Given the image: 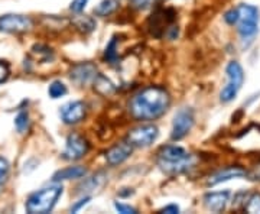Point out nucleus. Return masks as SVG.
<instances>
[{"instance_id": "obj_1", "label": "nucleus", "mask_w": 260, "mask_h": 214, "mask_svg": "<svg viewBox=\"0 0 260 214\" xmlns=\"http://www.w3.org/2000/svg\"><path fill=\"white\" fill-rule=\"evenodd\" d=\"M170 96L163 87L150 85L136 93L129 102V112L133 119L149 122L156 120L168 112Z\"/></svg>"}, {"instance_id": "obj_2", "label": "nucleus", "mask_w": 260, "mask_h": 214, "mask_svg": "<svg viewBox=\"0 0 260 214\" xmlns=\"http://www.w3.org/2000/svg\"><path fill=\"white\" fill-rule=\"evenodd\" d=\"M158 166L168 175H181L188 173L197 163V158L184 148L175 145L162 146L156 156Z\"/></svg>"}, {"instance_id": "obj_3", "label": "nucleus", "mask_w": 260, "mask_h": 214, "mask_svg": "<svg viewBox=\"0 0 260 214\" xmlns=\"http://www.w3.org/2000/svg\"><path fill=\"white\" fill-rule=\"evenodd\" d=\"M62 194V185L55 184L45 187L39 191H35L30 194L26 200V211L29 214H47L52 211V208L55 207V204L58 201V198Z\"/></svg>"}, {"instance_id": "obj_4", "label": "nucleus", "mask_w": 260, "mask_h": 214, "mask_svg": "<svg viewBox=\"0 0 260 214\" xmlns=\"http://www.w3.org/2000/svg\"><path fill=\"white\" fill-rule=\"evenodd\" d=\"M239 21L236 23L237 32L243 39H251L259 31V9L253 5L241 3L237 6Z\"/></svg>"}, {"instance_id": "obj_5", "label": "nucleus", "mask_w": 260, "mask_h": 214, "mask_svg": "<svg viewBox=\"0 0 260 214\" xmlns=\"http://www.w3.org/2000/svg\"><path fill=\"white\" fill-rule=\"evenodd\" d=\"M227 74V84L221 90L220 100L223 103H230L236 99V96L240 92L241 85L244 82V71L243 67L237 61H230L226 67Z\"/></svg>"}, {"instance_id": "obj_6", "label": "nucleus", "mask_w": 260, "mask_h": 214, "mask_svg": "<svg viewBox=\"0 0 260 214\" xmlns=\"http://www.w3.org/2000/svg\"><path fill=\"white\" fill-rule=\"evenodd\" d=\"M194 122H195V117H194V110L192 109H190V107H182V109H180L177 112V114L174 116L170 139L172 141H181V139H184L191 132V129L194 126Z\"/></svg>"}, {"instance_id": "obj_7", "label": "nucleus", "mask_w": 260, "mask_h": 214, "mask_svg": "<svg viewBox=\"0 0 260 214\" xmlns=\"http://www.w3.org/2000/svg\"><path fill=\"white\" fill-rule=\"evenodd\" d=\"M158 135L159 131L155 124H143L129 131L126 142H129L133 148H148L156 141Z\"/></svg>"}, {"instance_id": "obj_8", "label": "nucleus", "mask_w": 260, "mask_h": 214, "mask_svg": "<svg viewBox=\"0 0 260 214\" xmlns=\"http://www.w3.org/2000/svg\"><path fill=\"white\" fill-rule=\"evenodd\" d=\"M89 149L90 145L81 135L71 133L67 138V145H65V151L62 153V158L67 161H78L89 152Z\"/></svg>"}, {"instance_id": "obj_9", "label": "nucleus", "mask_w": 260, "mask_h": 214, "mask_svg": "<svg viewBox=\"0 0 260 214\" xmlns=\"http://www.w3.org/2000/svg\"><path fill=\"white\" fill-rule=\"evenodd\" d=\"M33 22L23 15H3L0 16V32L8 33H22L32 29Z\"/></svg>"}, {"instance_id": "obj_10", "label": "nucleus", "mask_w": 260, "mask_h": 214, "mask_svg": "<svg viewBox=\"0 0 260 214\" xmlns=\"http://www.w3.org/2000/svg\"><path fill=\"white\" fill-rule=\"evenodd\" d=\"M85 113H87L85 104L80 100H77V102L65 103L61 107L60 116L61 120L65 124H77L85 117Z\"/></svg>"}, {"instance_id": "obj_11", "label": "nucleus", "mask_w": 260, "mask_h": 214, "mask_svg": "<svg viewBox=\"0 0 260 214\" xmlns=\"http://www.w3.org/2000/svg\"><path fill=\"white\" fill-rule=\"evenodd\" d=\"M97 68L94 64L91 62H82V64H77L72 67L71 70V80L78 84V85H87L90 82H94L97 78Z\"/></svg>"}, {"instance_id": "obj_12", "label": "nucleus", "mask_w": 260, "mask_h": 214, "mask_svg": "<svg viewBox=\"0 0 260 214\" xmlns=\"http://www.w3.org/2000/svg\"><path fill=\"white\" fill-rule=\"evenodd\" d=\"M132 152H133V146L129 142H121L119 145H114L106 152V161L111 166H116L130 158Z\"/></svg>"}, {"instance_id": "obj_13", "label": "nucleus", "mask_w": 260, "mask_h": 214, "mask_svg": "<svg viewBox=\"0 0 260 214\" xmlns=\"http://www.w3.org/2000/svg\"><path fill=\"white\" fill-rule=\"evenodd\" d=\"M247 171L243 169L241 166H227L224 169H220L215 174H212L210 178H208V185H217V184L226 183V181H230L233 178H241V177H246Z\"/></svg>"}, {"instance_id": "obj_14", "label": "nucleus", "mask_w": 260, "mask_h": 214, "mask_svg": "<svg viewBox=\"0 0 260 214\" xmlns=\"http://www.w3.org/2000/svg\"><path fill=\"white\" fill-rule=\"evenodd\" d=\"M230 200L229 191H219V193H208L204 195V204L212 213H221L226 210V205Z\"/></svg>"}, {"instance_id": "obj_15", "label": "nucleus", "mask_w": 260, "mask_h": 214, "mask_svg": "<svg viewBox=\"0 0 260 214\" xmlns=\"http://www.w3.org/2000/svg\"><path fill=\"white\" fill-rule=\"evenodd\" d=\"M174 19H175V15H174V12L172 11L156 12V13L152 15V18H150V31H152V33H153L155 36L159 38L160 35L165 32V26L172 23Z\"/></svg>"}, {"instance_id": "obj_16", "label": "nucleus", "mask_w": 260, "mask_h": 214, "mask_svg": "<svg viewBox=\"0 0 260 214\" xmlns=\"http://www.w3.org/2000/svg\"><path fill=\"white\" fill-rule=\"evenodd\" d=\"M85 174H87V169L84 166H81V165L68 166V168L60 169V171H57V173L54 174L52 181L54 183H61V181H67V180H77V178L85 177Z\"/></svg>"}, {"instance_id": "obj_17", "label": "nucleus", "mask_w": 260, "mask_h": 214, "mask_svg": "<svg viewBox=\"0 0 260 214\" xmlns=\"http://www.w3.org/2000/svg\"><path fill=\"white\" fill-rule=\"evenodd\" d=\"M106 180H107V177H106V174L104 173L94 174L91 178L85 180V181L78 187V193L84 194V193L96 191V190H99L100 187H103V184L106 183Z\"/></svg>"}, {"instance_id": "obj_18", "label": "nucleus", "mask_w": 260, "mask_h": 214, "mask_svg": "<svg viewBox=\"0 0 260 214\" xmlns=\"http://www.w3.org/2000/svg\"><path fill=\"white\" fill-rule=\"evenodd\" d=\"M72 25L82 33H90L96 29V21L91 16H85V15H78L77 18H74Z\"/></svg>"}, {"instance_id": "obj_19", "label": "nucleus", "mask_w": 260, "mask_h": 214, "mask_svg": "<svg viewBox=\"0 0 260 214\" xmlns=\"http://www.w3.org/2000/svg\"><path fill=\"white\" fill-rule=\"evenodd\" d=\"M117 9V2L116 0H101L100 3L97 5V8H94V13L97 16H109L113 12Z\"/></svg>"}, {"instance_id": "obj_20", "label": "nucleus", "mask_w": 260, "mask_h": 214, "mask_svg": "<svg viewBox=\"0 0 260 214\" xmlns=\"http://www.w3.org/2000/svg\"><path fill=\"white\" fill-rule=\"evenodd\" d=\"M94 89L97 90V92L100 93V94H104V96H109L111 93H114V85L111 84L110 80H107L106 77H103V75H97V78L94 80Z\"/></svg>"}, {"instance_id": "obj_21", "label": "nucleus", "mask_w": 260, "mask_h": 214, "mask_svg": "<svg viewBox=\"0 0 260 214\" xmlns=\"http://www.w3.org/2000/svg\"><path fill=\"white\" fill-rule=\"evenodd\" d=\"M243 208L246 213L260 214V193H253L249 195Z\"/></svg>"}, {"instance_id": "obj_22", "label": "nucleus", "mask_w": 260, "mask_h": 214, "mask_svg": "<svg viewBox=\"0 0 260 214\" xmlns=\"http://www.w3.org/2000/svg\"><path fill=\"white\" fill-rule=\"evenodd\" d=\"M104 60L110 64H116L119 61V54H117V38H111L109 45L106 47L104 51Z\"/></svg>"}, {"instance_id": "obj_23", "label": "nucleus", "mask_w": 260, "mask_h": 214, "mask_svg": "<svg viewBox=\"0 0 260 214\" xmlns=\"http://www.w3.org/2000/svg\"><path fill=\"white\" fill-rule=\"evenodd\" d=\"M48 94H50L51 99H60V97L67 94V87L64 82L52 81L50 84V89H48Z\"/></svg>"}, {"instance_id": "obj_24", "label": "nucleus", "mask_w": 260, "mask_h": 214, "mask_svg": "<svg viewBox=\"0 0 260 214\" xmlns=\"http://www.w3.org/2000/svg\"><path fill=\"white\" fill-rule=\"evenodd\" d=\"M15 126L19 133H25L29 129V116L26 112H20L15 119Z\"/></svg>"}, {"instance_id": "obj_25", "label": "nucleus", "mask_w": 260, "mask_h": 214, "mask_svg": "<svg viewBox=\"0 0 260 214\" xmlns=\"http://www.w3.org/2000/svg\"><path fill=\"white\" fill-rule=\"evenodd\" d=\"M156 2H158V0H132L133 8L138 9V11H146V9L152 8Z\"/></svg>"}, {"instance_id": "obj_26", "label": "nucleus", "mask_w": 260, "mask_h": 214, "mask_svg": "<svg viewBox=\"0 0 260 214\" xmlns=\"http://www.w3.org/2000/svg\"><path fill=\"white\" fill-rule=\"evenodd\" d=\"M224 21L227 22L229 25H236L237 21H239V12H237V8H234V9H230L229 12H226V15H224Z\"/></svg>"}, {"instance_id": "obj_27", "label": "nucleus", "mask_w": 260, "mask_h": 214, "mask_svg": "<svg viewBox=\"0 0 260 214\" xmlns=\"http://www.w3.org/2000/svg\"><path fill=\"white\" fill-rule=\"evenodd\" d=\"M87 3H89V0H72L70 5V9L74 13H81V12L85 9Z\"/></svg>"}, {"instance_id": "obj_28", "label": "nucleus", "mask_w": 260, "mask_h": 214, "mask_svg": "<svg viewBox=\"0 0 260 214\" xmlns=\"http://www.w3.org/2000/svg\"><path fill=\"white\" fill-rule=\"evenodd\" d=\"M114 208L121 214H136L138 213V210L136 208H133V207H130L127 204H123V203H114Z\"/></svg>"}, {"instance_id": "obj_29", "label": "nucleus", "mask_w": 260, "mask_h": 214, "mask_svg": "<svg viewBox=\"0 0 260 214\" xmlns=\"http://www.w3.org/2000/svg\"><path fill=\"white\" fill-rule=\"evenodd\" d=\"M8 174H9V162L5 158H0V184L5 181Z\"/></svg>"}, {"instance_id": "obj_30", "label": "nucleus", "mask_w": 260, "mask_h": 214, "mask_svg": "<svg viewBox=\"0 0 260 214\" xmlns=\"http://www.w3.org/2000/svg\"><path fill=\"white\" fill-rule=\"evenodd\" d=\"M9 74H10V68H9V65H8V62L0 61V84H2V82H5L8 78H9Z\"/></svg>"}, {"instance_id": "obj_31", "label": "nucleus", "mask_w": 260, "mask_h": 214, "mask_svg": "<svg viewBox=\"0 0 260 214\" xmlns=\"http://www.w3.org/2000/svg\"><path fill=\"white\" fill-rule=\"evenodd\" d=\"M246 177H249V180H251V181H260V165H256L253 168V171L247 173Z\"/></svg>"}, {"instance_id": "obj_32", "label": "nucleus", "mask_w": 260, "mask_h": 214, "mask_svg": "<svg viewBox=\"0 0 260 214\" xmlns=\"http://www.w3.org/2000/svg\"><path fill=\"white\" fill-rule=\"evenodd\" d=\"M160 213L177 214V213H180V207H178L177 204H169V205H166V207H163V208L160 210Z\"/></svg>"}, {"instance_id": "obj_33", "label": "nucleus", "mask_w": 260, "mask_h": 214, "mask_svg": "<svg viewBox=\"0 0 260 214\" xmlns=\"http://www.w3.org/2000/svg\"><path fill=\"white\" fill-rule=\"evenodd\" d=\"M89 201H90V197H84L82 200H80L78 203H75L74 205H72V207H71V211H72V213L78 211L81 207H82V205H85V204L89 203Z\"/></svg>"}, {"instance_id": "obj_34", "label": "nucleus", "mask_w": 260, "mask_h": 214, "mask_svg": "<svg viewBox=\"0 0 260 214\" xmlns=\"http://www.w3.org/2000/svg\"><path fill=\"white\" fill-rule=\"evenodd\" d=\"M257 127H259V131H260V126H257Z\"/></svg>"}]
</instances>
